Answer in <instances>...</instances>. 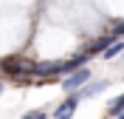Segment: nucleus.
I'll use <instances>...</instances> for the list:
<instances>
[{
	"instance_id": "nucleus-1",
	"label": "nucleus",
	"mask_w": 124,
	"mask_h": 119,
	"mask_svg": "<svg viewBox=\"0 0 124 119\" xmlns=\"http://www.w3.org/2000/svg\"><path fill=\"white\" fill-rule=\"evenodd\" d=\"M85 82H90V71H87V68H76V71H70V77L62 82V88H65V91H73V88L85 85Z\"/></svg>"
},
{
	"instance_id": "nucleus-2",
	"label": "nucleus",
	"mask_w": 124,
	"mask_h": 119,
	"mask_svg": "<svg viewBox=\"0 0 124 119\" xmlns=\"http://www.w3.org/2000/svg\"><path fill=\"white\" fill-rule=\"evenodd\" d=\"M76 105H79V96H68V99L54 111V119H70L73 111H76Z\"/></svg>"
},
{
	"instance_id": "nucleus-3",
	"label": "nucleus",
	"mask_w": 124,
	"mask_h": 119,
	"mask_svg": "<svg viewBox=\"0 0 124 119\" xmlns=\"http://www.w3.org/2000/svg\"><path fill=\"white\" fill-rule=\"evenodd\" d=\"M121 51H124V43H118V40H113V43H110V46L104 48L101 54H104V57H107V60H110V57H116V54H121Z\"/></svg>"
},
{
	"instance_id": "nucleus-4",
	"label": "nucleus",
	"mask_w": 124,
	"mask_h": 119,
	"mask_svg": "<svg viewBox=\"0 0 124 119\" xmlns=\"http://www.w3.org/2000/svg\"><path fill=\"white\" fill-rule=\"evenodd\" d=\"M110 43H113V37H101V40H96V43H93V48L87 51V54H101V51H104Z\"/></svg>"
},
{
	"instance_id": "nucleus-5",
	"label": "nucleus",
	"mask_w": 124,
	"mask_h": 119,
	"mask_svg": "<svg viewBox=\"0 0 124 119\" xmlns=\"http://www.w3.org/2000/svg\"><path fill=\"white\" fill-rule=\"evenodd\" d=\"M85 85H87V82H85ZM104 88H107V82H90V85L82 91V96H93V94H99V91H104Z\"/></svg>"
},
{
	"instance_id": "nucleus-6",
	"label": "nucleus",
	"mask_w": 124,
	"mask_h": 119,
	"mask_svg": "<svg viewBox=\"0 0 124 119\" xmlns=\"http://www.w3.org/2000/svg\"><path fill=\"white\" fill-rule=\"evenodd\" d=\"M121 111H124V94L118 96L116 102H113V113H121Z\"/></svg>"
},
{
	"instance_id": "nucleus-7",
	"label": "nucleus",
	"mask_w": 124,
	"mask_h": 119,
	"mask_svg": "<svg viewBox=\"0 0 124 119\" xmlns=\"http://www.w3.org/2000/svg\"><path fill=\"white\" fill-rule=\"evenodd\" d=\"M23 119H45V113H42V111H34V113H28V116H23Z\"/></svg>"
},
{
	"instance_id": "nucleus-8",
	"label": "nucleus",
	"mask_w": 124,
	"mask_h": 119,
	"mask_svg": "<svg viewBox=\"0 0 124 119\" xmlns=\"http://www.w3.org/2000/svg\"><path fill=\"white\" fill-rule=\"evenodd\" d=\"M116 34H124V23H121V26H116Z\"/></svg>"
},
{
	"instance_id": "nucleus-9",
	"label": "nucleus",
	"mask_w": 124,
	"mask_h": 119,
	"mask_svg": "<svg viewBox=\"0 0 124 119\" xmlns=\"http://www.w3.org/2000/svg\"><path fill=\"white\" fill-rule=\"evenodd\" d=\"M118 119H124V113H118Z\"/></svg>"
},
{
	"instance_id": "nucleus-10",
	"label": "nucleus",
	"mask_w": 124,
	"mask_h": 119,
	"mask_svg": "<svg viewBox=\"0 0 124 119\" xmlns=\"http://www.w3.org/2000/svg\"><path fill=\"white\" fill-rule=\"evenodd\" d=\"M0 94H3V88H0Z\"/></svg>"
},
{
	"instance_id": "nucleus-11",
	"label": "nucleus",
	"mask_w": 124,
	"mask_h": 119,
	"mask_svg": "<svg viewBox=\"0 0 124 119\" xmlns=\"http://www.w3.org/2000/svg\"><path fill=\"white\" fill-rule=\"evenodd\" d=\"M121 54H124V51H121Z\"/></svg>"
}]
</instances>
